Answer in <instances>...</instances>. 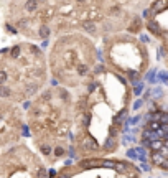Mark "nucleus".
I'll list each match as a JSON object with an SVG mask.
<instances>
[{
  "instance_id": "1",
  "label": "nucleus",
  "mask_w": 168,
  "mask_h": 178,
  "mask_svg": "<svg viewBox=\"0 0 168 178\" xmlns=\"http://www.w3.org/2000/svg\"><path fill=\"white\" fill-rule=\"evenodd\" d=\"M166 3H168V0H157V2H153V5H152V13L163 12V10L166 8Z\"/></svg>"
},
{
  "instance_id": "2",
  "label": "nucleus",
  "mask_w": 168,
  "mask_h": 178,
  "mask_svg": "<svg viewBox=\"0 0 168 178\" xmlns=\"http://www.w3.org/2000/svg\"><path fill=\"white\" fill-rule=\"evenodd\" d=\"M84 147H86V148H91V150H97V148H99V145H97L96 140H94V137L87 135L86 140H84Z\"/></svg>"
},
{
  "instance_id": "3",
  "label": "nucleus",
  "mask_w": 168,
  "mask_h": 178,
  "mask_svg": "<svg viewBox=\"0 0 168 178\" xmlns=\"http://www.w3.org/2000/svg\"><path fill=\"white\" fill-rule=\"evenodd\" d=\"M165 160H166V158H165L163 155H160L158 152H153V153H152V162L155 163V165H162Z\"/></svg>"
},
{
  "instance_id": "4",
  "label": "nucleus",
  "mask_w": 168,
  "mask_h": 178,
  "mask_svg": "<svg viewBox=\"0 0 168 178\" xmlns=\"http://www.w3.org/2000/svg\"><path fill=\"white\" fill-rule=\"evenodd\" d=\"M114 168L117 170L119 173H125L129 170V165H127V163H124V162H114Z\"/></svg>"
},
{
  "instance_id": "5",
  "label": "nucleus",
  "mask_w": 168,
  "mask_h": 178,
  "mask_svg": "<svg viewBox=\"0 0 168 178\" xmlns=\"http://www.w3.org/2000/svg\"><path fill=\"white\" fill-rule=\"evenodd\" d=\"M115 145H117V144H115L114 137H109V139L106 140V144H104V148H106L107 152H114V150H115Z\"/></svg>"
},
{
  "instance_id": "6",
  "label": "nucleus",
  "mask_w": 168,
  "mask_h": 178,
  "mask_svg": "<svg viewBox=\"0 0 168 178\" xmlns=\"http://www.w3.org/2000/svg\"><path fill=\"white\" fill-rule=\"evenodd\" d=\"M82 28L86 31H89V33H94L96 31V25L92 22H89V20H86V22H82Z\"/></svg>"
},
{
  "instance_id": "7",
  "label": "nucleus",
  "mask_w": 168,
  "mask_h": 178,
  "mask_svg": "<svg viewBox=\"0 0 168 178\" xmlns=\"http://www.w3.org/2000/svg\"><path fill=\"white\" fill-rule=\"evenodd\" d=\"M97 165H101V162H99V160H91V162L84 160V162L81 163V167H82V168H92V167H97Z\"/></svg>"
},
{
  "instance_id": "8",
  "label": "nucleus",
  "mask_w": 168,
  "mask_h": 178,
  "mask_svg": "<svg viewBox=\"0 0 168 178\" xmlns=\"http://www.w3.org/2000/svg\"><path fill=\"white\" fill-rule=\"evenodd\" d=\"M36 91H38V84H33V83H31V84H28L25 88V94L26 96H33Z\"/></svg>"
},
{
  "instance_id": "9",
  "label": "nucleus",
  "mask_w": 168,
  "mask_h": 178,
  "mask_svg": "<svg viewBox=\"0 0 168 178\" xmlns=\"http://www.w3.org/2000/svg\"><path fill=\"white\" fill-rule=\"evenodd\" d=\"M163 145H165V144H163L162 140H153V142H150V144H148V147H150V148H153L155 152H158V150L162 148Z\"/></svg>"
},
{
  "instance_id": "10",
  "label": "nucleus",
  "mask_w": 168,
  "mask_h": 178,
  "mask_svg": "<svg viewBox=\"0 0 168 178\" xmlns=\"http://www.w3.org/2000/svg\"><path fill=\"white\" fill-rule=\"evenodd\" d=\"M36 7H38L36 0H28L26 5H25V8L28 10V12H35V10H36Z\"/></svg>"
},
{
  "instance_id": "11",
  "label": "nucleus",
  "mask_w": 168,
  "mask_h": 178,
  "mask_svg": "<svg viewBox=\"0 0 168 178\" xmlns=\"http://www.w3.org/2000/svg\"><path fill=\"white\" fill-rule=\"evenodd\" d=\"M10 94H12V91H10L8 88L0 86V97H10Z\"/></svg>"
},
{
  "instance_id": "12",
  "label": "nucleus",
  "mask_w": 168,
  "mask_h": 178,
  "mask_svg": "<svg viewBox=\"0 0 168 178\" xmlns=\"http://www.w3.org/2000/svg\"><path fill=\"white\" fill-rule=\"evenodd\" d=\"M40 36L41 38H48V36H50V28H48L46 25H43L40 28Z\"/></svg>"
},
{
  "instance_id": "13",
  "label": "nucleus",
  "mask_w": 168,
  "mask_h": 178,
  "mask_svg": "<svg viewBox=\"0 0 168 178\" xmlns=\"http://www.w3.org/2000/svg\"><path fill=\"white\" fill-rule=\"evenodd\" d=\"M160 124L162 125H166V122H168V114L166 112H160Z\"/></svg>"
},
{
  "instance_id": "14",
  "label": "nucleus",
  "mask_w": 168,
  "mask_h": 178,
  "mask_svg": "<svg viewBox=\"0 0 168 178\" xmlns=\"http://www.w3.org/2000/svg\"><path fill=\"white\" fill-rule=\"evenodd\" d=\"M125 114H127V111H120V112H119L117 114V117H115V122H117V124H119V122H122V119H124L125 117Z\"/></svg>"
},
{
  "instance_id": "15",
  "label": "nucleus",
  "mask_w": 168,
  "mask_h": 178,
  "mask_svg": "<svg viewBox=\"0 0 168 178\" xmlns=\"http://www.w3.org/2000/svg\"><path fill=\"white\" fill-rule=\"evenodd\" d=\"M78 73H79L81 76L87 74V66H86V64H79V68H78Z\"/></svg>"
},
{
  "instance_id": "16",
  "label": "nucleus",
  "mask_w": 168,
  "mask_h": 178,
  "mask_svg": "<svg viewBox=\"0 0 168 178\" xmlns=\"http://www.w3.org/2000/svg\"><path fill=\"white\" fill-rule=\"evenodd\" d=\"M150 130H158L160 127H162V124H160V122H150Z\"/></svg>"
},
{
  "instance_id": "17",
  "label": "nucleus",
  "mask_w": 168,
  "mask_h": 178,
  "mask_svg": "<svg viewBox=\"0 0 168 178\" xmlns=\"http://www.w3.org/2000/svg\"><path fill=\"white\" fill-rule=\"evenodd\" d=\"M20 56V46H13L12 50V58H18Z\"/></svg>"
},
{
  "instance_id": "18",
  "label": "nucleus",
  "mask_w": 168,
  "mask_h": 178,
  "mask_svg": "<svg viewBox=\"0 0 168 178\" xmlns=\"http://www.w3.org/2000/svg\"><path fill=\"white\" fill-rule=\"evenodd\" d=\"M89 120H91V116L89 114H84L82 116V125H89Z\"/></svg>"
},
{
  "instance_id": "19",
  "label": "nucleus",
  "mask_w": 168,
  "mask_h": 178,
  "mask_svg": "<svg viewBox=\"0 0 168 178\" xmlns=\"http://www.w3.org/2000/svg\"><path fill=\"white\" fill-rule=\"evenodd\" d=\"M7 81V73L5 71H0V86Z\"/></svg>"
},
{
  "instance_id": "20",
  "label": "nucleus",
  "mask_w": 168,
  "mask_h": 178,
  "mask_svg": "<svg viewBox=\"0 0 168 178\" xmlns=\"http://www.w3.org/2000/svg\"><path fill=\"white\" fill-rule=\"evenodd\" d=\"M63 153H64V150H63V147H56V148H54V155H56V157H61Z\"/></svg>"
},
{
  "instance_id": "21",
  "label": "nucleus",
  "mask_w": 168,
  "mask_h": 178,
  "mask_svg": "<svg viewBox=\"0 0 168 178\" xmlns=\"http://www.w3.org/2000/svg\"><path fill=\"white\" fill-rule=\"evenodd\" d=\"M89 17H91V18H94V20H96V18H99V12H97V10H92V12H89Z\"/></svg>"
},
{
  "instance_id": "22",
  "label": "nucleus",
  "mask_w": 168,
  "mask_h": 178,
  "mask_svg": "<svg viewBox=\"0 0 168 178\" xmlns=\"http://www.w3.org/2000/svg\"><path fill=\"white\" fill-rule=\"evenodd\" d=\"M41 152H43V155H50V153H51V148L46 147V145H43V147H41Z\"/></svg>"
},
{
  "instance_id": "23",
  "label": "nucleus",
  "mask_w": 168,
  "mask_h": 178,
  "mask_svg": "<svg viewBox=\"0 0 168 178\" xmlns=\"http://www.w3.org/2000/svg\"><path fill=\"white\" fill-rule=\"evenodd\" d=\"M38 178H46V170H45V168L38 170Z\"/></svg>"
},
{
  "instance_id": "24",
  "label": "nucleus",
  "mask_w": 168,
  "mask_h": 178,
  "mask_svg": "<svg viewBox=\"0 0 168 178\" xmlns=\"http://www.w3.org/2000/svg\"><path fill=\"white\" fill-rule=\"evenodd\" d=\"M148 28H150V30H155L153 33H158V27H157L153 22H150V23H148Z\"/></svg>"
},
{
  "instance_id": "25",
  "label": "nucleus",
  "mask_w": 168,
  "mask_h": 178,
  "mask_svg": "<svg viewBox=\"0 0 168 178\" xmlns=\"http://www.w3.org/2000/svg\"><path fill=\"white\" fill-rule=\"evenodd\" d=\"M96 86H97V83H91V84L87 86V92H92V91L96 89Z\"/></svg>"
},
{
  "instance_id": "26",
  "label": "nucleus",
  "mask_w": 168,
  "mask_h": 178,
  "mask_svg": "<svg viewBox=\"0 0 168 178\" xmlns=\"http://www.w3.org/2000/svg\"><path fill=\"white\" fill-rule=\"evenodd\" d=\"M138 76V73L137 71H134V69H132V71H129V78H132V79H135Z\"/></svg>"
},
{
  "instance_id": "27",
  "label": "nucleus",
  "mask_w": 168,
  "mask_h": 178,
  "mask_svg": "<svg viewBox=\"0 0 168 178\" xmlns=\"http://www.w3.org/2000/svg\"><path fill=\"white\" fill-rule=\"evenodd\" d=\"M127 155L130 157V158H135V157H137V155H135V152H134V150H129V152H127Z\"/></svg>"
},
{
  "instance_id": "28",
  "label": "nucleus",
  "mask_w": 168,
  "mask_h": 178,
  "mask_svg": "<svg viewBox=\"0 0 168 178\" xmlns=\"http://www.w3.org/2000/svg\"><path fill=\"white\" fill-rule=\"evenodd\" d=\"M7 30H8V31H10V33H13V35H15V33H17V30H15V28H13V27H10V25H7Z\"/></svg>"
},
{
  "instance_id": "29",
  "label": "nucleus",
  "mask_w": 168,
  "mask_h": 178,
  "mask_svg": "<svg viewBox=\"0 0 168 178\" xmlns=\"http://www.w3.org/2000/svg\"><path fill=\"white\" fill-rule=\"evenodd\" d=\"M142 89H143V86H137V88H135V94L138 96V94L142 92Z\"/></svg>"
},
{
  "instance_id": "30",
  "label": "nucleus",
  "mask_w": 168,
  "mask_h": 178,
  "mask_svg": "<svg viewBox=\"0 0 168 178\" xmlns=\"http://www.w3.org/2000/svg\"><path fill=\"white\" fill-rule=\"evenodd\" d=\"M61 97L64 101H68V92H66V91H61Z\"/></svg>"
},
{
  "instance_id": "31",
  "label": "nucleus",
  "mask_w": 168,
  "mask_h": 178,
  "mask_svg": "<svg viewBox=\"0 0 168 178\" xmlns=\"http://www.w3.org/2000/svg\"><path fill=\"white\" fill-rule=\"evenodd\" d=\"M50 97H51V94H50V92H45V94H43V99H46V101H48Z\"/></svg>"
},
{
  "instance_id": "32",
  "label": "nucleus",
  "mask_w": 168,
  "mask_h": 178,
  "mask_svg": "<svg viewBox=\"0 0 168 178\" xmlns=\"http://www.w3.org/2000/svg\"><path fill=\"white\" fill-rule=\"evenodd\" d=\"M160 167H162L163 170H166V168H168V163H166V160H165V162H163V163H162V165H160Z\"/></svg>"
},
{
  "instance_id": "33",
  "label": "nucleus",
  "mask_w": 168,
  "mask_h": 178,
  "mask_svg": "<svg viewBox=\"0 0 168 178\" xmlns=\"http://www.w3.org/2000/svg\"><path fill=\"white\" fill-rule=\"evenodd\" d=\"M102 71H104L102 66H97V68H96V73H102Z\"/></svg>"
},
{
  "instance_id": "34",
  "label": "nucleus",
  "mask_w": 168,
  "mask_h": 178,
  "mask_svg": "<svg viewBox=\"0 0 168 178\" xmlns=\"http://www.w3.org/2000/svg\"><path fill=\"white\" fill-rule=\"evenodd\" d=\"M140 106H142V102H140V101H138V102H135V106H134V107H135V109H138Z\"/></svg>"
},
{
  "instance_id": "35",
  "label": "nucleus",
  "mask_w": 168,
  "mask_h": 178,
  "mask_svg": "<svg viewBox=\"0 0 168 178\" xmlns=\"http://www.w3.org/2000/svg\"><path fill=\"white\" fill-rule=\"evenodd\" d=\"M59 178H69V175H66V173H63V175H59Z\"/></svg>"
},
{
  "instance_id": "36",
  "label": "nucleus",
  "mask_w": 168,
  "mask_h": 178,
  "mask_svg": "<svg viewBox=\"0 0 168 178\" xmlns=\"http://www.w3.org/2000/svg\"><path fill=\"white\" fill-rule=\"evenodd\" d=\"M78 2H84V0H78Z\"/></svg>"
}]
</instances>
